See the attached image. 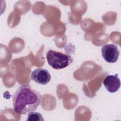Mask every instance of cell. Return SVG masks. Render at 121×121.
<instances>
[{
  "label": "cell",
  "instance_id": "6da1fadb",
  "mask_svg": "<svg viewBox=\"0 0 121 121\" xmlns=\"http://www.w3.org/2000/svg\"><path fill=\"white\" fill-rule=\"evenodd\" d=\"M14 111L20 115H26L36 110L41 103L40 93L29 85L19 86L13 94Z\"/></svg>",
  "mask_w": 121,
  "mask_h": 121
},
{
  "label": "cell",
  "instance_id": "7a4b0ae2",
  "mask_svg": "<svg viewBox=\"0 0 121 121\" xmlns=\"http://www.w3.org/2000/svg\"><path fill=\"white\" fill-rule=\"evenodd\" d=\"M47 61L53 69H63L73 62L72 58L67 54L50 50L46 53Z\"/></svg>",
  "mask_w": 121,
  "mask_h": 121
},
{
  "label": "cell",
  "instance_id": "3957f363",
  "mask_svg": "<svg viewBox=\"0 0 121 121\" xmlns=\"http://www.w3.org/2000/svg\"><path fill=\"white\" fill-rule=\"evenodd\" d=\"M102 55L107 62H116L119 56L120 52L117 45L114 44H107L103 45L101 48Z\"/></svg>",
  "mask_w": 121,
  "mask_h": 121
},
{
  "label": "cell",
  "instance_id": "277c9868",
  "mask_svg": "<svg viewBox=\"0 0 121 121\" xmlns=\"http://www.w3.org/2000/svg\"><path fill=\"white\" fill-rule=\"evenodd\" d=\"M31 78L37 83L41 85H46L50 81L51 77L47 69L38 68L32 71Z\"/></svg>",
  "mask_w": 121,
  "mask_h": 121
},
{
  "label": "cell",
  "instance_id": "5b68a950",
  "mask_svg": "<svg viewBox=\"0 0 121 121\" xmlns=\"http://www.w3.org/2000/svg\"><path fill=\"white\" fill-rule=\"evenodd\" d=\"M103 84L109 92L114 93L120 88L121 81L117 74L108 75L103 80Z\"/></svg>",
  "mask_w": 121,
  "mask_h": 121
},
{
  "label": "cell",
  "instance_id": "8992f818",
  "mask_svg": "<svg viewBox=\"0 0 121 121\" xmlns=\"http://www.w3.org/2000/svg\"><path fill=\"white\" fill-rule=\"evenodd\" d=\"M27 121H44L42 115L40 113L38 112H32L28 114Z\"/></svg>",
  "mask_w": 121,
  "mask_h": 121
}]
</instances>
